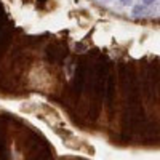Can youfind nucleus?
I'll return each instance as SVG.
<instances>
[{
  "label": "nucleus",
  "instance_id": "obj_2",
  "mask_svg": "<svg viewBox=\"0 0 160 160\" xmlns=\"http://www.w3.org/2000/svg\"><path fill=\"white\" fill-rule=\"evenodd\" d=\"M142 2H144V5H151V3L155 2V0H142Z\"/></svg>",
  "mask_w": 160,
  "mask_h": 160
},
{
  "label": "nucleus",
  "instance_id": "obj_1",
  "mask_svg": "<svg viewBox=\"0 0 160 160\" xmlns=\"http://www.w3.org/2000/svg\"><path fill=\"white\" fill-rule=\"evenodd\" d=\"M133 11H135V15H142V13H144V7L142 5H136L135 8H133Z\"/></svg>",
  "mask_w": 160,
  "mask_h": 160
},
{
  "label": "nucleus",
  "instance_id": "obj_3",
  "mask_svg": "<svg viewBox=\"0 0 160 160\" xmlns=\"http://www.w3.org/2000/svg\"><path fill=\"white\" fill-rule=\"evenodd\" d=\"M123 5H131V0H120Z\"/></svg>",
  "mask_w": 160,
  "mask_h": 160
}]
</instances>
